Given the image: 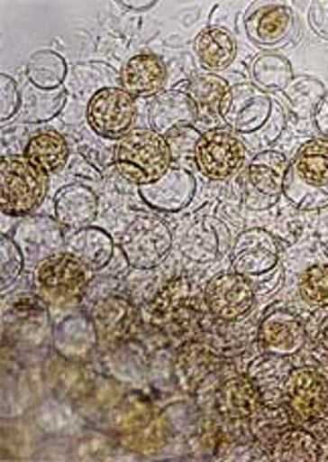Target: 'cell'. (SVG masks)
Here are the masks:
<instances>
[{
	"label": "cell",
	"instance_id": "8fae6325",
	"mask_svg": "<svg viewBox=\"0 0 328 462\" xmlns=\"http://www.w3.org/2000/svg\"><path fill=\"white\" fill-rule=\"evenodd\" d=\"M203 299L213 317L225 320V323H235L251 312L256 304V291L248 276L237 274V272H223L209 280Z\"/></svg>",
	"mask_w": 328,
	"mask_h": 462
},
{
	"label": "cell",
	"instance_id": "9c48e42d",
	"mask_svg": "<svg viewBox=\"0 0 328 462\" xmlns=\"http://www.w3.org/2000/svg\"><path fill=\"white\" fill-rule=\"evenodd\" d=\"M87 124L104 138H124L136 120V102L122 88H104L89 97Z\"/></svg>",
	"mask_w": 328,
	"mask_h": 462
},
{
	"label": "cell",
	"instance_id": "ba28073f",
	"mask_svg": "<svg viewBox=\"0 0 328 462\" xmlns=\"http://www.w3.org/2000/svg\"><path fill=\"white\" fill-rule=\"evenodd\" d=\"M288 159L278 151H261L253 156L245 175L243 201L250 209H269L284 195Z\"/></svg>",
	"mask_w": 328,
	"mask_h": 462
},
{
	"label": "cell",
	"instance_id": "7c38bea8",
	"mask_svg": "<svg viewBox=\"0 0 328 462\" xmlns=\"http://www.w3.org/2000/svg\"><path fill=\"white\" fill-rule=\"evenodd\" d=\"M280 262V244L261 227L241 231L232 247V268L241 276H264Z\"/></svg>",
	"mask_w": 328,
	"mask_h": 462
},
{
	"label": "cell",
	"instance_id": "4316f807",
	"mask_svg": "<svg viewBox=\"0 0 328 462\" xmlns=\"http://www.w3.org/2000/svg\"><path fill=\"white\" fill-rule=\"evenodd\" d=\"M321 447L313 434L305 428H288L276 436L272 444L274 460H296V462H313L318 460Z\"/></svg>",
	"mask_w": 328,
	"mask_h": 462
},
{
	"label": "cell",
	"instance_id": "5b68a950",
	"mask_svg": "<svg viewBox=\"0 0 328 462\" xmlns=\"http://www.w3.org/2000/svg\"><path fill=\"white\" fill-rule=\"evenodd\" d=\"M172 247V231L157 216H138L122 237L120 250L138 270H150L167 258Z\"/></svg>",
	"mask_w": 328,
	"mask_h": 462
},
{
	"label": "cell",
	"instance_id": "74e56055",
	"mask_svg": "<svg viewBox=\"0 0 328 462\" xmlns=\"http://www.w3.org/2000/svg\"><path fill=\"white\" fill-rule=\"evenodd\" d=\"M120 5H124L126 8H134V11H149V8H152L157 3H154V0H142V3H130V0H124V3Z\"/></svg>",
	"mask_w": 328,
	"mask_h": 462
},
{
	"label": "cell",
	"instance_id": "44dd1931",
	"mask_svg": "<svg viewBox=\"0 0 328 462\" xmlns=\"http://www.w3.org/2000/svg\"><path fill=\"white\" fill-rule=\"evenodd\" d=\"M167 84V68L154 53L130 57L120 71V86L130 96H157Z\"/></svg>",
	"mask_w": 328,
	"mask_h": 462
},
{
	"label": "cell",
	"instance_id": "8d00e7d4",
	"mask_svg": "<svg viewBox=\"0 0 328 462\" xmlns=\"http://www.w3.org/2000/svg\"><path fill=\"white\" fill-rule=\"evenodd\" d=\"M316 345H318V349L328 355V317L323 320L321 327H318Z\"/></svg>",
	"mask_w": 328,
	"mask_h": 462
},
{
	"label": "cell",
	"instance_id": "d6a6232c",
	"mask_svg": "<svg viewBox=\"0 0 328 462\" xmlns=\"http://www.w3.org/2000/svg\"><path fill=\"white\" fill-rule=\"evenodd\" d=\"M298 292L308 307H328V263H313L302 272Z\"/></svg>",
	"mask_w": 328,
	"mask_h": 462
},
{
	"label": "cell",
	"instance_id": "5bb4252c",
	"mask_svg": "<svg viewBox=\"0 0 328 462\" xmlns=\"http://www.w3.org/2000/svg\"><path fill=\"white\" fill-rule=\"evenodd\" d=\"M258 343L266 353L292 357L300 353L306 343L305 325L288 310H272L261 319L258 327Z\"/></svg>",
	"mask_w": 328,
	"mask_h": 462
},
{
	"label": "cell",
	"instance_id": "e0dca14e",
	"mask_svg": "<svg viewBox=\"0 0 328 462\" xmlns=\"http://www.w3.org/2000/svg\"><path fill=\"white\" fill-rule=\"evenodd\" d=\"M97 195L87 185L71 183L61 187L55 195L53 211L55 221L65 229H84L89 227V224L97 216Z\"/></svg>",
	"mask_w": 328,
	"mask_h": 462
},
{
	"label": "cell",
	"instance_id": "30bf717a",
	"mask_svg": "<svg viewBox=\"0 0 328 462\" xmlns=\"http://www.w3.org/2000/svg\"><path fill=\"white\" fill-rule=\"evenodd\" d=\"M195 162L205 177L223 180L233 177L245 162V146L227 130H209L195 146Z\"/></svg>",
	"mask_w": 328,
	"mask_h": 462
},
{
	"label": "cell",
	"instance_id": "8992f818",
	"mask_svg": "<svg viewBox=\"0 0 328 462\" xmlns=\"http://www.w3.org/2000/svg\"><path fill=\"white\" fill-rule=\"evenodd\" d=\"M274 112V100L264 89L253 84H237L229 88L219 108V118H223L232 130L241 134H256L264 130Z\"/></svg>",
	"mask_w": 328,
	"mask_h": 462
},
{
	"label": "cell",
	"instance_id": "4fadbf2b",
	"mask_svg": "<svg viewBox=\"0 0 328 462\" xmlns=\"http://www.w3.org/2000/svg\"><path fill=\"white\" fill-rule=\"evenodd\" d=\"M138 193L152 209L162 213H178L193 201L196 193V180L193 172H188L187 169L170 167L159 180L138 187Z\"/></svg>",
	"mask_w": 328,
	"mask_h": 462
},
{
	"label": "cell",
	"instance_id": "52a82bcc",
	"mask_svg": "<svg viewBox=\"0 0 328 462\" xmlns=\"http://www.w3.org/2000/svg\"><path fill=\"white\" fill-rule=\"evenodd\" d=\"M288 420L296 426H310L328 410V382L313 367L292 369L286 382Z\"/></svg>",
	"mask_w": 328,
	"mask_h": 462
},
{
	"label": "cell",
	"instance_id": "277c9868",
	"mask_svg": "<svg viewBox=\"0 0 328 462\" xmlns=\"http://www.w3.org/2000/svg\"><path fill=\"white\" fill-rule=\"evenodd\" d=\"M47 175L21 156L0 161V211L8 217H24L45 199Z\"/></svg>",
	"mask_w": 328,
	"mask_h": 462
},
{
	"label": "cell",
	"instance_id": "1f68e13d",
	"mask_svg": "<svg viewBox=\"0 0 328 462\" xmlns=\"http://www.w3.org/2000/svg\"><path fill=\"white\" fill-rule=\"evenodd\" d=\"M282 94L300 118H310V116H314L318 104L324 97L326 88L323 86V81L310 76H300L294 78Z\"/></svg>",
	"mask_w": 328,
	"mask_h": 462
},
{
	"label": "cell",
	"instance_id": "e575fe53",
	"mask_svg": "<svg viewBox=\"0 0 328 462\" xmlns=\"http://www.w3.org/2000/svg\"><path fill=\"white\" fill-rule=\"evenodd\" d=\"M21 104L23 94L19 92L16 81L6 73H0V120H3V124L21 110Z\"/></svg>",
	"mask_w": 328,
	"mask_h": 462
},
{
	"label": "cell",
	"instance_id": "2e32d148",
	"mask_svg": "<svg viewBox=\"0 0 328 462\" xmlns=\"http://www.w3.org/2000/svg\"><path fill=\"white\" fill-rule=\"evenodd\" d=\"M245 32L260 47H280L290 43L296 35L298 21L288 6L268 5L248 16Z\"/></svg>",
	"mask_w": 328,
	"mask_h": 462
},
{
	"label": "cell",
	"instance_id": "836d02e7",
	"mask_svg": "<svg viewBox=\"0 0 328 462\" xmlns=\"http://www.w3.org/2000/svg\"><path fill=\"white\" fill-rule=\"evenodd\" d=\"M24 268V254L13 237L0 236V291H11Z\"/></svg>",
	"mask_w": 328,
	"mask_h": 462
},
{
	"label": "cell",
	"instance_id": "ffe728a7",
	"mask_svg": "<svg viewBox=\"0 0 328 462\" xmlns=\"http://www.w3.org/2000/svg\"><path fill=\"white\" fill-rule=\"evenodd\" d=\"M100 343L92 317L69 315L53 331L55 351L69 361H86Z\"/></svg>",
	"mask_w": 328,
	"mask_h": 462
},
{
	"label": "cell",
	"instance_id": "4dcf8cb0",
	"mask_svg": "<svg viewBox=\"0 0 328 462\" xmlns=\"http://www.w3.org/2000/svg\"><path fill=\"white\" fill-rule=\"evenodd\" d=\"M290 371L292 367L288 365L286 357L268 353L251 361V365L248 369V377L260 387L261 393H274L276 390H280L282 385H286V382H288Z\"/></svg>",
	"mask_w": 328,
	"mask_h": 462
},
{
	"label": "cell",
	"instance_id": "d590c367",
	"mask_svg": "<svg viewBox=\"0 0 328 462\" xmlns=\"http://www.w3.org/2000/svg\"><path fill=\"white\" fill-rule=\"evenodd\" d=\"M314 120V126L318 130V134L324 136L328 140V92L324 94V97L321 100V104H318V108L313 116Z\"/></svg>",
	"mask_w": 328,
	"mask_h": 462
},
{
	"label": "cell",
	"instance_id": "7402d4cb",
	"mask_svg": "<svg viewBox=\"0 0 328 462\" xmlns=\"http://www.w3.org/2000/svg\"><path fill=\"white\" fill-rule=\"evenodd\" d=\"M264 393L260 387L251 382L248 375L232 377L219 387L217 392V410L221 416L227 420H248L256 416V411L261 408Z\"/></svg>",
	"mask_w": 328,
	"mask_h": 462
},
{
	"label": "cell",
	"instance_id": "d6986e66",
	"mask_svg": "<svg viewBox=\"0 0 328 462\" xmlns=\"http://www.w3.org/2000/svg\"><path fill=\"white\" fill-rule=\"evenodd\" d=\"M136 310L124 296H105L92 310L97 339L104 345H118L134 327Z\"/></svg>",
	"mask_w": 328,
	"mask_h": 462
},
{
	"label": "cell",
	"instance_id": "9a60e30c",
	"mask_svg": "<svg viewBox=\"0 0 328 462\" xmlns=\"http://www.w3.org/2000/svg\"><path fill=\"white\" fill-rule=\"evenodd\" d=\"M199 120V108H196L191 96L180 89H169L154 96L149 108V122L157 134L170 138L180 130L193 128Z\"/></svg>",
	"mask_w": 328,
	"mask_h": 462
},
{
	"label": "cell",
	"instance_id": "f546056e",
	"mask_svg": "<svg viewBox=\"0 0 328 462\" xmlns=\"http://www.w3.org/2000/svg\"><path fill=\"white\" fill-rule=\"evenodd\" d=\"M29 84L41 89H59L68 78V63L55 51H39L27 63Z\"/></svg>",
	"mask_w": 328,
	"mask_h": 462
},
{
	"label": "cell",
	"instance_id": "603a6c76",
	"mask_svg": "<svg viewBox=\"0 0 328 462\" xmlns=\"http://www.w3.org/2000/svg\"><path fill=\"white\" fill-rule=\"evenodd\" d=\"M65 252L76 255L89 270H104L112 262L114 239L100 227H84L65 239Z\"/></svg>",
	"mask_w": 328,
	"mask_h": 462
},
{
	"label": "cell",
	"instance_id": "ac0fdd59",
	"mask_svg": "<svg viewBox=\"0 0 328 462\" xmlns=\"http://www.w3.org/2000/svg\"><path fill=\"white\" fill-rule=\"evenodd\" d=\"M225 226L219 219L211 216H201L195 213V219L191 221L183 234H180V254L187 255L193 262H213L219 258L223 247V236Z\"/></svg>",
	"mask_w": 328,
	"mask_h": 462
},
{
	"label": "cell",
	"instance_id": "6da1fadb",
	"mask_svg": "<svg viewBox=\"0 0 328 462\" xmlns=\"http://www.w3.org/2000/svg\"><path fill=\"white\" fill-rule=\"evenodd\" d=\"M284 197L298 209L318 211L328 208V144L306 143L288 164L284 177Z\"/></svg>",
	"mask_w": 328,
	"mask_h": 462
},
{
	"label": "cell",
	"instance_id": "d4e9b609",
	"mask_svg": "<svg viewBox=\"0 0 328 462\" xmlns=\"http://www.w3.org/2000/svg\"><path fill=\"white\" fill-rule=\"evenodd\" d=\"M195 53L199 57V63L205 69H209V73L223 71L235 61V37L225 29L211 27L195 39Z\"/></svg>",
	"mask_w": 328,
	"mask_h": 462
},
{
	"label": "cell",
	"instance_id": "7a4b0ae2",
	"mask_svg": "<svg viewBox=\"0 0 328 462\" xmlns=\"http://www.w3.org/2000/svg\"><path fill=\"white\" fill-rule=\"evenodd\" d=\"M112 159L122 175L142 187L159 180L170 169L172 152L167 138L152 128H138L118 140Z\"/></svg>",
	"mask_w": 328,
	"mask_h": 462
},
{
	"label": "cell",
	"instance_id": "3957f363",
	"mask_svg": "<svg viewBox=\"0 0 328 462\" xmlns=\"http://www.w3.org/2000/svg\"><path fill=\"white\" fill-rule=\"evenodd\" d=\"M92 280V270L71 254H53L35 272L37 296L49 307L71 309L81 302Z\"/></svg>",
	"mask_w": 328,
	"mask_h": 462
},
{
	"label": "cell",
	"instance_id": "f1b7e54d",
	"mask_svg": "<svg viewBox=\"0 0 328 462\" xmlns=\"http://www.w3.org/2000/svg\"><path fill=\"white\" fill-rule=\"evenodd\" d=\"M229 92V86L223 78L215 76V73H199L187 84V94L191 96L196 108L201 114L219 116L221 102H223L225 94Z\"/></svg>",
	"mask_w": 328,
	"mask_h": 462
},
{
	"label": "cell",
	"instance_id": "484cf974",
	"mask_svg": "<svg viewBox=\"0 0 328 462\" xmlns=\"http://www.w3.org/2000/svg\"><path fill=\"white\" fill-rule=\"evenodd\" d=\"M68 92L65 89H41L37 86H27L23 92L21 120L23 122H47L55 118L63 110Z\"/></svg>",
	"mask_w": 328,
	"mask_h": 462
},
{
	"label": "cell",
	"instance_id": "83f0119b",
	"mask_svg": "<svg viewBox=\"0 0 328 462\" xmlns=\"http://www.w3.org/2000/svg\"><path fill=\"white\" fill-rule=\"evenodd\" d=\"M251 78L258 88L284 92L294 79L292 63L280 53H260L251 63Z\"/></svg>",
	"mask_w": 328,
	"mask_h": 462
},
{
	"label": "cell",
	"instance_id": "cb8c5ba5",
	"mask_svg": "<svg viewBox=\"0 0 328 462\" xmlns=\"http://www.w3.org/2000/svg\"><path fill=\"white\" fill-rule=\"evenodd\" d=\"M24 159L41 172H45V175H51V172H57L68 164L69 144L55 130L37 132L35 136H31L27 146H24Z\"/></svg>",
	"mask_w": 328,
	"mask_h": 462
}]
</instances>
